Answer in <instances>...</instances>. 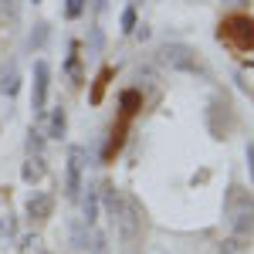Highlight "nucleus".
I'll return each mask as SVG.
<instances>
[{"mask_svg": "<svg viewBox=\"0 0 254 254\" xmlns=\"http://www.w3.org/2000/svg\"><path fill=\"white\" fill-rule=\"evenodd\" d=\"M41 149H44V132L31 129V132H27V153H38L41 156Z\"/></svg>", "mask_w": 254, "mask_h": 254, "instance_id": "obj_18", "label": "nucleus"}, {"mask_svg": "<svg viewBox=\"0 0 254 254\" xmlns=\"http://www.w3.org/2000/svg\"><path fill=\"white\" fill-rule=\"evenodd\" d=\"M34 3H41V0H34Z\"/></svg>", "mask_w": 254, "mask_h": 254, "instance_id": "obj_27", "label": "nucleus"}, {"mask_svg": "<svg viewBox=\"0 0 254 254\" xmlns=\"http://www.w3.org/2000/svg\"><path fill=\"white\" fill-rule=\"evenodd\" d=\"M48 92H51V68L48 61H34V112H44Z\"/></svg>", "mask_w": 254, "mask_h": 254, "instance_id": "obj_6", "label": "nucleus"}, {"mask_svg": "<svg viewBox=\"0 0 254 254\" xmlns=\"http://www.w3.org/2000/svg\"><path fill=\"white\" fill-rule=\"evenodd\" d=\"M0 92H3L7 98H14L20 92V71H17V68H7V71H3V78H0Z\"/></svg>", "mask_w": 254, "mask_h": 254, "instance_id": "obj_12", "label": "nucleus"}, {"mask_svg": "<svg viewBox=\"0 0 254 254\" xmlns=\"http://www.w3.org/2000/svg\"><path fill=\"white\" fill-rule=\"evenodd\" d=\"M85 14V0H64V17L68 20H78Z\"/></svg>", "mask_w": 254, "mask_h": 254, "instance_id": "obj_17", "label": "nucleus"}, {"mask_svg": "<svg viewBox=\"0 0 254 254\" xmlns=\"http://www.w3.org/2000/svg\"><path fill=\"white\" fill-rule=\"evenodd\" d=\"M81 210H85V224L88 227H95V220H98V193L88 187V193H85V200H81Z\"/></svg>", "mask_w": 254, "mask_h": 254, "instance_id": "obj_13", "label": "nucleus"}, {"mask_svg": "<svg viewBox=\"0 0 254 254\" xmlns=\"http://www.w3.org/2000/svg\"><path fill=\"white\" fill-rule=\"evenodd\" d=\"M129 3H132V7H136V3H139V0H129Z\"/></svg>", "mask_w": 254, "mask_h": 254, "instance_id": "obj_26", "label": "nucleus"}, {"mask_svg": "<svg viewBox=\"0 0 254 254\" xmlns=\"http://www.w3.org/2000/svg\"><path fill=\"white\" fill-rule=\"evenodd\" d=\"M220 41H227L237 51H251L254 48V20L251 17H231L220 24Z\"/></svg>", "mask_w": 254, "mask_h": 254, "instance_id": "obj_3", "label": "nucleus"}, {"mask_svg": "<svg viewBox=\"0 0 254 254\" xmlns=\"http://www.w3.org/2000/svg\"><path fill=\"white\" fill-rule=\"evenodd\" d=\"M244 156H248V170H251V183H254V142H248Z\"/></svg>", "mask_w": 254, "mask_h": 254, "instance_id": "obj_21", "label": "nucleus"}, {"mask_svg": "<svg viewBox=\"0 0 254 254\" xmlns=\"http://www.w3.org/2000/svg\"><path fill=\"white\" fill-rule=\"evenodd\" d=\"M81 170H85V146H71L68 149V176H64V193H68V200H78Z\"/></svg>", "mask_w": 254, "mask_h": 254, "instance_id": "obj_5", "label": "nucleus"}, {"mask_svg": "<svg viewBox=\"0 0 254 254\" xmlns=\"http://www.w3.org/2000/svg\"><path fill=\"white\" fill-rule=\"evenodd\" d=\"M119 24H122V34H132V31L139 27V17H136V7H132V3H129L126 10H122V17H119Z\"/></svg>", "mask_w": 254, "mask_h": 254, "instance_id": "obj_15", "label": "nucleus"}, {"mask_svg": "<svg viewBox=\"0 0 254 254\" xmlns=\"http://www.w3.org/2000/svg\"><path fill=\"white\" fill-rule=\"evenodd\" d=\"M159 61H163L166 68H173V71H196V68H200L196 51L190 44H180V41L163 44V48H159Z\"/></svg>", "mask_w": 254, "mask_h": 254, "instance_id": "obj_4", "label": "nucleus"}, {"mask_svg": "<svg viewBox=\"0 0 254 254\" xmlns=\"http://www.w3.org/2000/svg\"><path fill=\"white\" fill-rule=\"evenodd\" d=\"M224 217H227L231 237L251 241V234H254V196L241 183H231L227 187V193H224Z\"/></svg>", "mask_w": 254, "mask_h": 254, "instance_id": "obj_2", "label": "nucleus"}, {"mask_svg": "<svg viewBox=\"0 0 254 254\" xmlns=\"http://www.w3.org/2000/svg\"><path fill=\"white\" fill-rule=\"evenodd\" d=\"M109 81H112V68H102V71L95 75V81H92V92H88V102H92V105H102Z\"/></svg>", "mask_w": 254, "mask_h": 254, "instance_id": "obj_9", "label": "nucleus"}, {"mask_svg": "<svg viewBox=\"0 0 254 254\" xmlns=\"http://www.w3.org/2000/svg\"><path fill=\"white\" fill-rule=\"evenodd\" d=\"M68 132V116H64V109H55L51 119H48V136L51 139H61Z\"/></svg>", "mask_w": 254, "mask_h": 254, "instance_id": "obj_11", "label": "nucleus"}, {"mask_svg": "<svg viewBox=\"0 0 254 254\" xmlns=\"http://www.w3.org/2000/svg\"><path fill=\"white\" fill-rule=\"evenodd\" d=\"M44 41H48V24L38 20V24H34V31H31V48H41Z\"/></svg>", "mask_w": 254, "mask_h": 254, "instance_id": "obj_19", "label": "nucleus"}, {"mask_svg": "<svg viewBox=\"0 0 254 254\" xmlns=\"http://www.w3.org/2000/svg\"><path fill=\"white\" fill-rule=\"evenodd\" d=\"M224 7H234V10H244V7H251V0H220Z\"/></svg>", "mask_w": 254, "mask_h": 254, "instance_id": "obj_22", "label": "nucleus"}, {"mask_svg": "<svg viewBox=\"0 0 254 254\" xmlns=\"http://www.w3.org/2000/svg\"><path fill=\"white\" fill-rule=\"evenodd\" d=\"M95 10H105V0H95Z\"/></svg>", "mask_w": 254, "mask_h": 254, "instance_id": "obj_25", "label": "nucleus"}, {"mask_svg": "<svg viewBox=\"0 0 254 254\" xmlns=\"http://www.w3.org/2000/svg\"><path fill=\"white\" fill-rule=\"evenodd\" d=\"M92 254H109V248H105V234H102V231H92Z\"/></svg>", "mask_w": 254, "mask_h": 254, "instance_id": "obj_20", "label": "nucleus"}, {"mask_svg": "<svg viewBox=\"0 0 254 254\" xmlns=\"http://www.w3.org/2000/svg\"><path fill=\"white\" fill-rule=\"evenodd\" d=\"M92 48H95V51L102 48V31H98V27H92Z\"/></svg>", "mask_w": 254, "mask_h": 254, "instance_id": "obj_23", "label": "nucleus"}, {"mask_svg": "<svg viewBox=\"0 0 254 254\" xmlns=\"http://www.w3.org/2000/svg\"><path fill=\"white\" fill-rule=\"evenodd\" d=\"M102 200H105V210L116 220V231L122 241H136L139 227H142V207L129 193H122L116 183H102Z\"/></svg>", "mask_w": 254, "mask_h": 254, "instance_id": "obj_1", "label": "nucleus"}, {"mask_svg": "<svg viewBox=\"0 0 254 254\" xmlns=\"http://www.w3.org/2000/svg\"><path fill=\"white\" fill-rule=\"evenodd\" d=\"M119 105H122V116L126 119H132L142 109V95H139L136 88H129V92H122V98H119Z\"/></svg>", "mask_w": 254, "mask_h": 254, "instance_id": "obj_10", "label": "nucleus"}, {"mask_svg": "<svg viewBox=\"0 0 254 254\" xmlns=\"http://www.w3.org/2000/svg\"><path fill=\"white\" fill-rule=\"evenodd\" d=\"M248 244H251V241H244V237H227L217 254H248Z\"/></svg>", "mask_w": 254, "mask_h": 254, "instance_id": "obj_14", "label": "nucleus"}, {"mask_svg": "<svg viewBox=\"0 0 254 254\" xmlns=\"http://www.w3.org/2000/svg\"><path fill=\"white\" fill-rule=\"evenodd\" d=\"M7 7H14V0H0V10H7Z\"/></svg>", "mask_w": 254, "mask_h": 254, "instance_id": "obj_24", "label": "nucleus"}, {"mask_svg": "<svg viewBox=\"0 0 254 254\" xmlns=\"http://www.w3.org/2000/svg\"><path fill=\"white\" fill-rule=\"evenodd\" d=\"M14 234H17V220H14L10 214L7 217L0 214V241H7V237H14Z\"/></svg>", "mask_w": 254, "mask_h": 254, "instance_id": "obj_16", "label": "nucleus"}, {"mask_svg": "<svg viewBox=\"0 0 254 254\" xmlns=\"http://www.w3.org/2000/svg\"><path fill=\"white\" fill-rule=\"evenodd\" d=\"M24 210H27L31 220H48V217L55 214V196H51V193H34L31 200H27Z\"/></svg>", "mask_w": 254, "mask_h": 254, "instance_id": "obj_7", "label": "nucleus"}, {"mask_svg": "<svg viewBox=\"0 0 254 254\" xmlns=\"http://www.w3.org/2000/svg\"><path fill=\"white\" fill-rule=\"evenodd\" d=\"M44 173H48V166H44V156H38V153H31V156L24 159V166H20L24 183H41Z\"/></svg>", "mask_w": 254, "mask_h": 254, "instance_id": "obj_8", "label": "nucleus"}]
</instances>
